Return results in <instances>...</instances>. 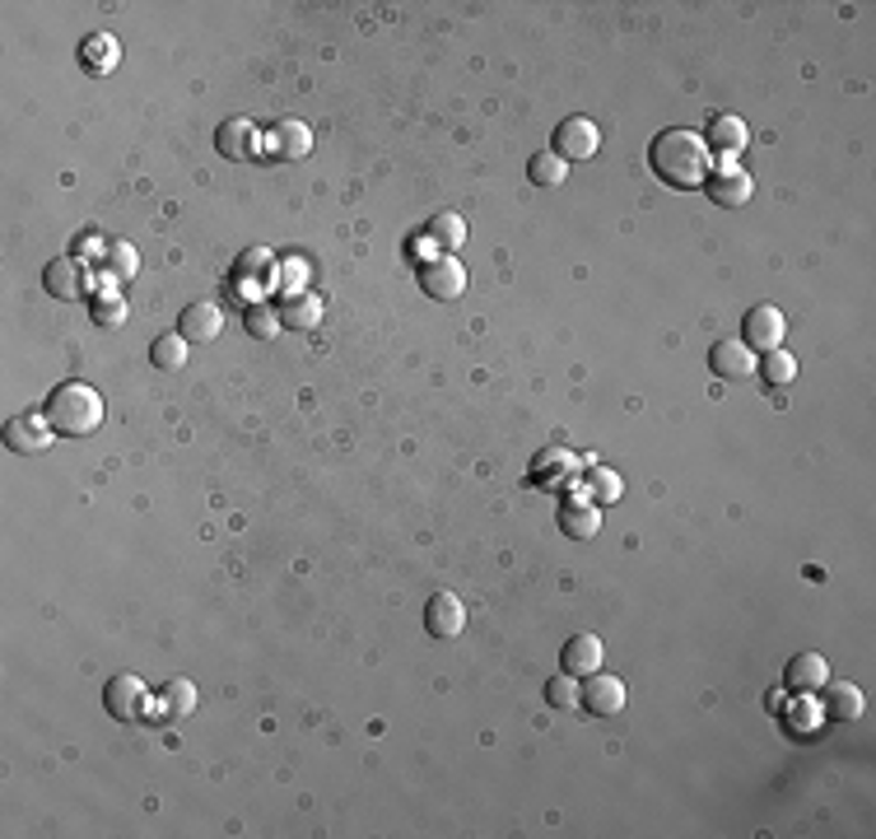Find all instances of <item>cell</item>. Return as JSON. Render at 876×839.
Wrapping results in <instances>:
<instances>
[{
	"label": "cell",
	"mask_w": 876,
	"mask_h": 839,
	"mask_svg": "<svg viewBox=\"0 0 876 839\" xmlns=\"http://www.w3.org/2000/svg\"><path fill=\"white\" fill-rule=\"evenodd\" d=\"M583 709L592 718H616L625 714V681L620 676H607V672H592L588 686H583Z\"/></svg>",
	"instance_id": "cell-7"
},
{
	"label": "cell",
	"mask_w": 876,
	"mask_h": 839,
	"mask_svg": "<svg viewBox=\"0 0 876 839\" xmlns=\"http://www.w3.org/2000/svg\"><path fill=\"white\" fill-rule=\"evenodd\" d=\"M117 62H122V47H117L112 33H89L85 37V66L99 75V70H112Z\"/></svg>",
	"instance_id": "cell-25"
},
{
	"label": "cell",
	"mask_w": 876,
	"mask_h": 839,
	"mask_svg": "<svg viewBox=\"0 0 876 839\" xmlns=\"http://www.w3.org/2000/svg\"><path fill=\"white\" fill-rule=\"evenodd\" d=\"M821 695H825L821 714L834 718V724H853V718H863V709H867V699H863V691L853 686V681H825Z\"/></svg>",
	"instance_id": "cell-18"
},
{
	"label": "cell",
	"mask_w": 876,
	"mask_h": 839,
	"mask_svg": "<svg viewBox=\"0 0 876 839\" xmlns=\"http://www.w3.org/2000/svg\"><path fill=\"white\" fill-rule=\"evenodd\" d=\"M583 485H588V499L592 504H616L620 490H625L611 466H597V462H588V476H583Z\"/></svg>",
	"instance_id": "cell-27"
},
{
	"label": "cell",
	"mask_w": 876,
	"mask_h": 839,
	"mask_svg": "<svg viewBox=\"0 0 876 839\" xmlns=\"http://www.w3.org/2000/svg\"><path fill=\"white\" fill-rule=\"evenodd\" d=\"M247 331H252V336H262V341H270V336L280 331V308L252 303V308H247Z\"/></svg>",
	"instance_id": "cell-32"
},
{
	"label": "cell",
	"mask_w": 876,
	"mask_h": 839,
	"mask_svg": "<svg viewBox=\"0 0 876 839\" xmlns=\"http://www.w3.org/2000/svg\"><path fill=\"white\" fill-rule=\"evenodd\" d=\"M239 276H252V280H266L270 276V252L266 247H252L239 257Z\"/></svg>",
	"instance_id": "cell-33"
},
{
	"label": "cell",
	"mask_w": 876,
	"mask_h": 839,
	"mask_svg": "<svg viewBox=\"0 0 876 839\" xmlns=\"http://www.w3.org/2000/svg\"><path fill=\"white\" fill-rule=\"evenodd\" d=\"M420 289H424L430 299H439V303L462 299V289H466V271H462V262L453 257V252H439V257L420 262Z\"/></svg>",
	"instance_id": "cell-3"
},
{
	"label": "cell",
	"mask_w": 876,
	"mask_h": 839,
	"mask_svg": "<svg viewBox=\"0 0 876 839\" xmlns=\"http://www.w3.org/2000/svg\"><path fill=\"white\" fill-rule=\"evenodd\" d=\"M178 331L187 336V345H206V341H215L220 331H224V313H220V303L215 299H197L182 313V322H178Z\"/></svg>",
	"instance_id": "cell-13"
},
{
	"label": "cell",
	"mask_w": 876,
	"mask_h": 839,
	"mask_svg": "<svg viewBox=\"0 0 876 839\" xmlns=\"http://www.w3.org/2000/svg\"><path fill=\"white\" fill-rule=\"evenodd\" d=\"M424 233L434 239V247H439V252H457V247L466 243V220H462L457 210H439Z\"/></svg>",
	"instance_id": "cell-22"
},
{
	"label": "cell",
	"mask_w": 876,
	"mask_h": 839,
	"mask_svg": "<svg viewBox=\"0 0 876 839\" xmlns=\"http://www.w3.org/2000/svg\"><path fill=\"white\" fill-rule=\"evenodd\" d=\"M564 672L569 676H592V672H601V658H607V649H601V639L597 634H574L569 643H564Z\"/></svg>",
	"instance_id": "cell-21"
},
{
	"label": "cell",
	"mask_w": 876,
	"mask_h": 839,
	"mask_svg": "<svg viewBox=\"0 0 876 839\" xmlns=\"http://www.w3.org/2000/svg\"><path fill=\"white\" fill-rule=\"evenodd\" d=\"M574 476V453H564V448H546L536 462V481H569Z\"/></svg>",
	"instance_id": "cell-31"
},
{
	"label": "cell",
	"mask_w": 876,
	"mask_h": 839,
	"mask_svg": "<svg viewBox=\"0 0 876 839\" xmlns=\"http://www.w3.org/2000/svg\"><path fill=\"white\" fill-rule=\"evenodd\" d=\"M755 368H761L765 383H774V387H788V383L797 378V360L788 355L784 345H778V350H765V360L755 364Z\"/></svg>",
	"instance_id": "cell-29"
},
{
	"label": "cell",
	"mask_w": 876,
	"mask_h": 839,
	"mask_svg": "<svg viewBox=\"0 0 876 839\" xmlns=\"http://www.w3.org/2000/svg\"><path fill=\"white\" fill-rule=\"evenodd\" d=\"M784 336H788V318H784V308H774V303H755L746 313V322H742V345L755 350V355L778 350Z\"/></svg>",
	"instance_id": "cell-4"
},
{
	"label": "cell",
	"mask_w": 876,
	"mask_h": 839,
	"mask_svg": "<svg viewBox=\"0 0 876 839\" xmlns=\"http://www.w3.org/2000/svg\"><path fill=\"white\" fill-rule=\"evenodd\" d=\"M215 150L233 164H247V159H257L262 135H257V126H252L247 117H229V122L215 131Z\"/></svg>",
	"instance_id": "cell-10"
},
{
	"label": "cell",
	"mask_w": 876,
	"mask_h": 839,
	"mask_svg": "<svg viewBox=\"0 0 876 839\" xmlns=\"http://www.w3.org/2000/svg\"><path fill=\"white\" fill-rule=\"evenodd\" d=\"M528 178L536 187H559L564 178H569V164H564L555 150H541V154H532V159H528Z\"/></svg>",
	"instance_id": "cell-26"
},
{
	"label": "cell",
	"mask_w": 876,
	"mask_h": 839,
	"mask_svg": "<svg viewBox=\"0 0 876 839\" xmlns=\"http://www.w3.org/2000/svg\"><path fill=\"white\" fill-rule=\"evenodd\" d=\"M43 416H47V424L56 429V434L85 439V434H93V429L103 424V397L93 393L89 383H75V378L56 383L47 406H43Z\"/></svg>",
	"instance_id": "cell-2"
},
{
	"label": "cell",
	"mask_w": 876,
	"mask_h": 839,
	"mask_svg": "<svg viewBox=\"0 0 876 839\" xmlns=\"http://www.w3.org/2000/svg\"><path fill=\"white\" fill-rule=\"evenodd\" d=\"M546 699H551V709H583V686H578V676H551V686H546Z\"/></svg>",
	"instance_id": "cell-30"
},
{
	"label": "cell",
	"mask_w": 876,
	"mask_h": 839,
	"mask_svg": "<svg viewBox=\"0 0 876 839\" xmlns=\"http://www.w3.org/2000/svg\"><path fill=\"white\" fill-rule=\"evenodd\" d=\"M424 630H430L434 639H457L466 630V607L457 593H434L430 601H424Z\"/></svg>",
	"instance_id": "cell-8"
},
{
	"label": "cell",
	"mask_w": 876,
	"mask_h": 839,
	"mask_svg": "<svg viewBox=\"0 0 876 839\" xmlns=\"http://www.w3.org/2000/svg\"><path fill=\"white\" fill-rule=\"evenodd\" d=\"M43 289L52 299H80L85 295V266L80 257H52L43 271Z\"/></svg>",
	"instance_id": "cell-15"
},
{
	"label": "cell",
	"mask_w": 876,
	"mask_h": 839,
	"mask_svg": "<svg viewBox=\"0 0 876 839\" xmlns=\"http://www.w3.org/2000/svg\"><path fill=\"white\" fill-rule=\"evenodd\" d=\"M52 434L56 429L47 424V416H14V420H5V448L10 453H43V448L52 443Z\"/></svg>",
	"instance_id": "cell-12"
},
{
	"label": "cell",
	"mask_w": 876,
	"mask_h": 839,
	"mask_svg": "<svg viewBox=\"0 0 876 839\" xmlns=\"http://www.w3.org/2000/svg\"><path fill=\"white\" fill-rule=\"evenodd\" d=\"M149 360H154V368H164V374H178L187 364V336L182 331H164V336L149 345Z\"/></svg>",
	"instance_id": "cell-24"
},
{
	"label": "cell",
	"mask_w": 876,
	"mask_h": 839,
	"mask_svg": "<svg viewBox=\"0 0 876 839\" xmlns=\"http://www.w3.org/2000/svg\"><path fill=\"white\" fill-rule=\"evenodd\" d=\"M103 266L112 280H131L135 271H141V252H135L131 243H108L103 247Z\"/></svg>",
	"instance_id": "cell-28"
},
{
	"label": "cell",
	"mask_w": 876,
	"mask_h": 839,
	"mask_svg": "<svg viewBox=\"0 0 876 839\" xmlns=\"http://www.w3.org/2000/svg\"><path fill=\"white\" fill-rule=\"evenodd\" d=\"M93 322H99V327H122L126 322V303L122 299H99V308H93Z\"/></svg>",
	"instance_id": "cell-34"
},
{
	"label": "cell",
	"mask_w": 876,
	"mask_h": 839,
	"mask_svg": "<svg viewBox=\"0 0 876 839\" xmlns=\"http://www.w3.org/2000/svg\"><path fill=\"white\" fill-rule=\"evenodd\" d=\"M648 164L653 173L667 187H680V191H695L709 183L713 173V150L705 145V135L699 131H686V126H672L662 131L657 141L648 145Z\"/></svg>",
	"instance_id": "cell-1"
},
{
	"label": "cell",
	"mask_w": 876,
	"mask_h": 839,
	"mask_svg": "<svg viewBox=\"0 0 876 839\" xmlns=\"http://www.w3.org/2000/svg\"><path fill=\"white\" fill-rule=\"evenodd\" d=\"M559 532L574 541H592L601 532V514L592 499H564L559 504Z\"/></svg>",
	"instance_id": "cell-19"
},
{
	"label": "cell",
	"mask_w": 876,
	"mask_h": 839,
	"mask_svg": "<svg viewBox=\"0 0 876 839\" xmlns=\"http://www.w3.org/2000/svg\"><path fill=\"white\" fill-rule=\"evenodd\" d=\"M746 141H751V131H746L742 117H732V112H718L709 122V131H705V145L713 154H728V159H736V154L746 150Z\"/></svg>",
	"instance_id": "cell-17"
},
{
	"label": "cell",
	"mask_w": 876,
	"mask_h": 839,
	"mask_svg": "<svg viewBox=\"0 0 876 839\" xmlns=\"http://www.w3.org/2000/svg\"><path fill=\"white\" fill-rule=\"evenodd\" d=\"M266 145H270L276 159H308V150H313V131H308V122H299V117H289V122L270 126Z\"/></svg>",
	"instance_id": "cell-16"
},
{
	"label": "cell",
	"mask_w": 876,
	"mask_h": 839,
	"mask_svg": "<svg viewBox=\"0 0 876 839\" xmlns=\"http://www.w3.org/2000/svg\"><path fill=\"white\" fill-rule=\"evenodd\" d=\"M709 197L723 206V210H736V206H746L751 201V173L746 168H736L732 159H723L718 164V173H709Z\"/></svg>",
	"instance_id": "cell-11"
},
{
	"label": "cell",
	"mask_w": 876,
	"mask_h": 839,
	"mask_svg": "<svg viewBox=\"0 0 876 839\" xmlns=\"http://www.w3.org/2000/svg\"><path fill=\"white\" fill-rule=\"evenodd\" d=\"M601 150V131L592 117H564L555 126V154L564 164H578V159H592Z\"/></svg>",
	"instance_id": "cell-5"
},
{
	"label": "cell",
	"mask_w": 876,
	"mask_h": 839,
	"mask_svg": "<svg viewBox=\"0 0 876 839\" xmlns=\"http://www.w3.org/2000/svg\"><path fill=\"white\" fill-rule=\"evenodd\" d=\"M159 709H164L168 718H191V714H197V686H191L187 676L168 681V686L159 691Z\"/></svg>",
	"instance_id": "cell-23"
},
{
	"label": "cell",
	"mask_w": 876,
	"mask_h": 839,
	"mask_svg": "<svg viewBox=\"0 0 876 839\" xmlns=\"http://www.w3.org/2000/svg\"><path fill=\"white\" fill-rule=\"evenodd\" d=\"M322 318H326V303L313 289H299V295H289L280 303V327H289V331H313V327H322Z\"/></svg>",
	"instance_id": "cell-20"
},
{
	"label": "cell",
	"mask_w": 876,
	"mask_h": 839,
	"mask_svg": "<svg viewBox=\"0 0 876 839\" xmlns=\"http://www.w3.org/2000/svg\"><path fill=\"white\" fill-rule=\"evenodd\" d=\"M709 368H713V378H723V383H746L755 374V350H746L742 341H713Z\"/></svg>",
	"instance_id": "cell-9"
},
{
	"label": "cell",
	"mask_w": 876,
	"mask_h": 839,
	"mask_svg": "<svg viewBox=\"0 0 876 839\" xmlns=\"http://www.w3.org/2000/svg\"><path fill=\"white\" fill-rule=\"evenodd\" d=\"M830 681V662L821 653H797L788 667H784V686L792 695H816Z\"/></svg>",
	"instance_id": "cell-14"
},
{
	"label": "cell",
	"mask_w": 876,
	"mask_h": 839,
	"mask_svg": "<svg viewBox=\"0 0 876 839\" xmlns=\"http://www.w3.org/2000/svg\"><path fill=\"white\" fill-rule=\"evenodd\" d=\"M103 705H108V714L117 718V724H135V718H145L149 691H145V681H141V676L122 672V676H112V681H108Z\"/></svg>",
	"instance_id": "cell-6"
}]
</instances>
